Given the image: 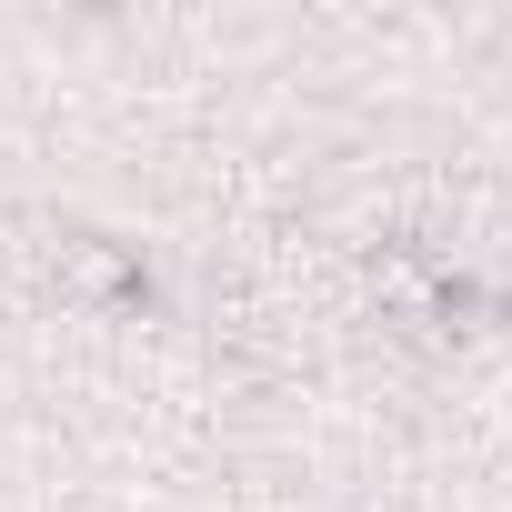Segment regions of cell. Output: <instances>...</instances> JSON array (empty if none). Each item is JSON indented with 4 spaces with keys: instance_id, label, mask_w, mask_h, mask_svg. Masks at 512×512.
I'll return each instance as SVG.
<instances>
[{
    "instance_id": "cell-1",
    "label": "cell",
    "mask_w": 512,
    "mask_h": 512,
    "mask_svg": "<svg viewBox=\"0 0 512 512\" xmlns=\"http://www.w3.org/2000/svg\"><path fill=\"white\" fill-rule=\"evenodd\" d=\"M382 312L392 322H412V332H472L482 322V292L452 272V262H432V251H382Z\"/></svg>"
},
{
    "instance_id": "cell-2",
    "label": "cell",
    "mask_w": 512,
    "mask_h": 512,
    "mask_svg": "<svg viewBox=\"0 0 512 512\" xmlns=\"http://www.w3.org/2000/svg\"><path fill=\"white\" fill-rule=\"evenodd\" d=\"M51 282L91 312H141L151 302V272H141V251L111 241V231H61L51 241Z\"/></svg>"
}]
</instances>
